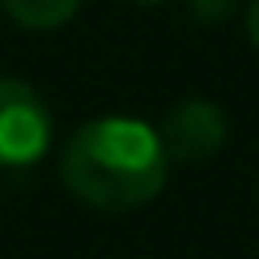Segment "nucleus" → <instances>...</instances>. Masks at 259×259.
I'll return each instance as SVG.
<instances>
[{
	"instance_id": "nucleus-6",
	"label": "nucleus",
	"mask_w": 259,
	"mask_h": 259,
	"mask_svg": "<svg viewBox=\"0 0 259 259\" xmlns=\"http://www.w3.org/2000/svg\"><path fill=\"white\" fill-rule=\"evenodd\" d=\"M246 34L259 47V0H251V9H246Z\"/></svg>"
},
{
	"instance_id": "nucleus-1",
	"label": "nucleus",
	"mask_w": 259,
	"mask_h": 259,
	"mask_svg": "<svg viewBox=\"0 0 259 259\" xmlns=\"http://www.w3.org/2000/svg\"><path fill=\"white\" fill-rule=\"evenodd\" d=\"M166 149L157 127L106 115L90 119L68 136L60 153V179L81 204L102 212L140 208L166 187Z\"/></svg>"
},
{
	"instance_id": "nucleus-4",
	"label": "nucleus",
	"mask_w": 259,
	"mask_h": 259,
	"mask_svg": "<svg viewBox=\"0 0 259 259\" xmlns=\"http://www.w3.org/2000/svg\"><path fill=\"white\" fill-rule=\"evenodd\" d=\"M0 5L26 30H56L81 9V0H0Z\"/></svg>"
},
{
	"instance_id": "nucleus-2",
	"label": "nucleus",
	"mask_w": 259,
	"mask_h": 259,
	"mask_svg": "<svg viewBox=\"0 0 259 259\" xmlns=\"http://www.w3.org/2000/svg\"><path fill=\"white\" fill-rule=\"evenodd\" d=\"M51 149V111L26 81L0 77V166H34Z\"/></svg>"
},
{
	"instance_id": "nucleus-5",
	"label": "nucleus",
	"mask_w": 259,
	"mask_h": 259,
	"mask_svg": "<svg viewBox=\"0 0 259 259\" xmlns=\"http://www.w3.org/2000/svg\"><path fill=\"white\" fill-rule=\"evenodd\" d=\"M187 9H191V17L204 21V26H217V21H225L238 9V0H187Z\"/></svg>"
},
{
	"instance_id": "nucleus-7",
	"label": "nucleus",
	"mask_w": 259,
	"mask_h": 259,
	"mask_svg": "<svg viewBox=\"0 0 259 259\" xmlns=\"http://www.w3.org/2000/svg\"><path fill=\"white\" fill-rule=\"evenodd\" d=\"M140 5H161V0H140Z\"/></svg>"
},
{
	"instance_id": "nucleus-3",
	"label": "nucleus",
	"mask_w": 259,
	"mask_h": 259,
	"mask_svg": "<svg viewBox=\"0 0 259 259\" xmlns=\"http://www.w3.org/2000/svg\"><path fill=\"white\" fill-rule=\"evenodd\" d=\"M225 132H230V123H225L217 102L183 98L166 111V119L157 127V140L166 149V157H175V161H204L225 145Z\"/></svg>"
}]
</instances>
